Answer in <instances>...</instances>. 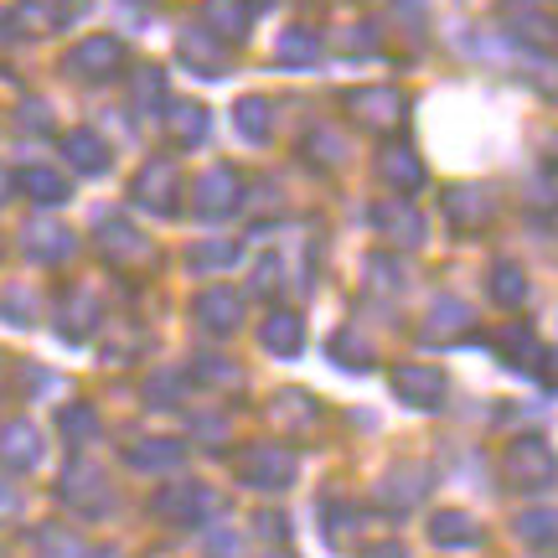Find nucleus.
Wrapping results in <instances>:
<instances>
[{"mask_svg": "<svg viewBox=\"0 0 558 558\" xmlns=\"http://www.w3.org/2000/svg\"><path fill=\"white\" fill-rule=\"evenodd\" d=\"M501 476H507L512 492H548L558 476V460L538 435H518L501 450Z\"/></svg>", "mask_w": 558, "mask_h": 558, "instance_id": "1", "label": "nucleus"}, {"mask_svg": "<svg viewBox=\"0 0 558 558\" xmlns=\"http://www.w3.org/2000/svg\"><path fill=\"white\" fill-rule=\"evenodd\" d=\"M58 497H62V507H73V512L88 522L114 512V486H109V476H104L94 460H73V465L62 471Z\"/></svg>", "mask_w": 558, "mask_h": 558, "instance_id": "2", "label": "nucleus"}, {"mask_svg": "<svg viewBox=\"0 0 558 558\" xmlns=\"http://www.w3.org/2000/svg\"><path fill=\"white\" fill-rule=\"evenodd\" d=\"M341 109L352 114V124L373 130V135H388V130H399L403 124L409 99H403L399 88H388V83H373V88H352V94H341Z\"/></svg>", "mask_w": 558, "mask_h": 558, "instance_id": "3", "label": "nucleus"}, {"mask_svg": "<svg viewBox=\"0 0 558 558\" xmlns=\"http://www.w3.org/2000/svg\"><path fill=\"white\" fill-rule=\"evenodd\" d=\"M177 197H181V171L171 156H150L130 181V202L145 207V213H160V218L177 213Z\"/></svg>", "mask_w": 558, "mask_h": 558, "instance_id": "4", "label": "nucleus"}, {"mask_svg": "<svg viewBox=\"0 0 558 558\" xmlns=\"http://www.w3.org/2000/svg\"><path fill=\"white\" fill-rule=\"evenodd\" d=\"M239 481L254 492H284L295 481V450L284 445H248L239 456Z\"/></svg>", "mask_w": 558, "mask_h": 558, "instance_id": "5", "label": "nucleus"}, {"mask_svg": "<svg viewBox=\"0 0 558 558\" xmlns=\"http://www.w3.org/2000/svg\"><path fill=\"white\" fill-rule=\"evenodd\" d=\"M62 73H73L83 83H109L124 73V41L120 37H88L78 41L68 58H62Z\"/></svg>", "mask_w": 558, "mask_h": 558, "instance_id": "6", "label": "nucleus"}, {"mask_svg": "<svg viewBox=\"0 0 558 558\" xmlns=\"http://www.w3.org/2000/svg\"><path fill=\"white\" fill-rule=\"evenodd\" d=\"M192 192H197V218L202 222H222L243 207V177L233 166H207Z\"/></svg>", "mask_w": 558, "mask_h": 558, "instance_id": "7", "label": "nucleus"}, {"mask_svg": "<svg viewBox=\"0 0 558 558\" xmlns=\"http://www.w3.org/2000/svg\"><path fill=\"white\" fill-rule=\"evenodd\" d=\"M99 254L109 269H145V264H156V248H150V239L140 233V228H130L124 218H104L99 222Z\"/></svg>", "mask_w": 558, "mask_h": 558, "instance_id": "8", "label": "nucleus"}, {"mask_svg": "<svg viewBox=\"0 0 558 558\" xmlns=\"http://www.w3.org/2000/svg\"><path fill=\"white\" fill-rule=\"evenodd\" d=\"M388 388L409 409H439L450 383H445V373H439L435 362H399V367H388Z\"/></svg>", "mask_w": 558, "mask_h": 558, "instance_id": "9", "label": "nucleus"}, {"mask_svg": "<svg viewBox=\"0 0 558 558\" xmlns=\"http://www.w3.org/2000/svg\"><path fill=\"white\" fill-rule=\"evenodd\" d=\"M476 331V316H471V305L456 295H439L435 305H429V316H424V326H418V341L424 347H456V341H465Z\"/></svg>", "mask_w": 558, "mask_h": 558, "instance_id": "10", "label": "nucleus"}, {"mask_svg": "<svg viewBox=\"0 0 558 558\" xmlns=\"http://www.w3.org/2000/svg\"><path fill=\"white\" fill-rule=\"evenodd\" d=\"M222 501L207 492V486H192V481H181V486H166L156 497V518L177 522V527H202V522L218 512Z\"/></svg>", "mask_w": 558, "mask_h": 558, "instance_id": "11", "label": "nucleus"}, {"mask_svg": "<svg viewBox=\"0 0 558 558\" xmlns=\"http://www.w3.org/2000/svg\"><path fill=\"white\" fill-rule=\"evenodd\" d=\"M429 481H435V471H429L424 460H399V465H388L378 497H383V507H388V512H409V507H418V501H424Z\"/></svg>", "mask_w": 558, "mask_h": 558, "instance_id": "12", "label": "nucleus"}, {"mask_svg": "<svg viewBox=\"0 0 558 558\" xmlns=\"http://www.w3.org/2000/svg\"><path fill=\"white\" fill-rule=\"evenodd\" d=\"M492 347H497V357L507 362V367H518V373H533V378H543L548 347L533 337V326H527V320H507L497 337H492Z\"/></svg>", "mask_w": 558, "mask_h": 558, "instance_id": "13", "label": "nucleus"}, {"mask_svg": "<svg viewBox=\"0 0 558 558\" xmlns=\"http://www.w3.org/2000/svg\"><path fill=\"white\" fill-rule=\"evenodd\" d=\"M99 290H88V284H68L58 300V331L62 341H83L99 331Z\"/></svg>", "mask_w": 558, "mask_h": 558, "instance_id": "14", "label": "nucleus"}, {"mask_svg": "<svg viewBox=\"0 0 558 558\" xmlns=\"http://www.w3.org/2000/svg\"><path fill=\"white\" fill-rule=\"evenodd\" d=\"M439 207H445V218L456 222L460 233L486 228V222L497 218V197H492L486 186H450V192L439 197Z\"/></svg>", "mask_w": 558, "mask_h": 558, "instance_id": "15", "label": "nucleus"}, {"mask_svg": "<svg viewBox=\"0 0 558 558\" xmlns=\"http://www.w3.org/2000/svg\"><path fill=\"white\" fill-rule=\"evenodd\" d=\"M192 311H197V320L213 331V337H233V331L243 326V295H239V290H228V284L202 290Z\"/></svg>", "mask_w": 558, "mask_h": 558, "instance_id": "16", "label": "nucleus"}, {"mask_svg": "<svg viewBox=\"0 0 558 558\" xmlns=\"http://www.w3.org/2000/svg\"><path fill=\"white\" fill-rule=\"evenodd\" d=\"M373 228H378L383 239H393L399 248H414L424 239V218H418L414 202H403V197H383L373 207Z\"/></svg>", "mask_w": 558, "mask_h": 558, "instance_id": "17", "label": "nucleus"}, {"mask_svg": "<svg viewBox=\"0 0 558 558\" xmlns=\"http://www.w3.org/2000/svg\"><path fill=\"white\" fill-rule=\"evenodd\" d=\"M0 465L5 471H37L41 465V435L26 418H5L0 424Z\"/></svg>", "mask_w": 558, "mask_h": 558, "instance_id": "18", "label": "nucleus"}, {"mask_svg": "<svg viewBox=\"0 0 558 558\" xmlns=\"http://www.w3.org/2000/svg\"><path fill=\"white\" fill-rule=\"evenodd\" d=\"M21 248H26V259H37V264H68L73 259V248H78V239L62 228V222H32L26 233H21Z\"/></svg>", "mask_w": 558, "mask_h": 558, "instance_id": "19", "label": "nucleus"}, {"mask_svg": "<svg viewBox=\"0 0 558 558\" xmlns=\"http://www.w3.org/2000/svg\"><path fill=\"white\" fill-rule=\"evenodd\" d=\"M88 0H21L16 5V26L21 32H32V37H41V32H62L68 21L78 16Z\"/></svg>", "mask_w": 558, "mask_h": 558, "instance_id": "20", "label": "nucleus"}, {"mask_svg": "<svg viewBox=\"0 0 558 558\" xmlns=\"http://www.w3.org/2000/svg\"><path fill=\"white\" fill-rule=\"evenodd\" d=\"M177 52L186 68H197L202 78H222V68H228V52H222V41L213 37V32H202V26H192V32H181Z\"/></svg>", "mask_w": 558, "mask_h": 558, "instance_id": "21", "label": "nucleus"}, {"mask_svg": "<svg viewBox=\"0 0 558 558\" xmlns=\"http://www.w3.org/2000/svg\"><path fill=\"white\" fill-rule=\"evenodd\" d=\"M259 341H264V352H275V357H295L300 347H305V320L295 311H269L259 326Z\"/></svg>", "mask_w": 558, "mask_h": 558, "instance_id": "22", "label": "nucleus"}, {"mask_svg": "<svg viewBox=\"0 0 558 558\" xmlns=\"http://www.w3.org/2000/svg\"><path fill=\"white\" fill-rule=\"evenodd\" d=\"M62 156L73 160V171H83V177H104L109 171V145L94 130H68L62 135Z\"/></svg>", "mask_w": 558, "mask_h": 558, "instance_id": "23", "label": "nucleus"}, {"mask_svg": "<svg viewBox=\"0 0 558 558\" xmlns=\"http://www.w3.org/2000/svg\"><path fill=\"white\" fill-rule=\"evenodd\" d=\"M378 177L388 181V192L409 197V192H418V186H424V166H418L414 150L393 145V150H383V156H378Z\"/></svg>", "mask_w": 558, "mask_h": 558, "instance_id": "24", "label": "nucleus"}, {"mask_svg": "<svg viewBox=\"0 0 558 558\" xmlns=\"http://www.w3.org/2000/svg\"><path fill=\"white\" fill-rule=\"evenodd\" d=\"M16 192H26L37 207H62V202H68V181H62L52 166H21Z\"/></svg>", "mask_w": 558, "mask_h": 558, "instance_id": "25", "label": "nucleus"}, {"mask_svg": "<svg viewBox=\"0 0 558 558\" xmlns=\"http://www.w3.org/2000/svg\"><path fill=\"white\" fill-rule=\"evenodd\" d=\"M202 21L213 37H228V41H243L248 37V0H207L202 5Z\"/></svg>", "mask_w": 558, "mask_h": 558, "instance_id": "26", "label": "nucleus"}, {"mask_svg": "<svg viewBox=\"0 0 558 558\" xmlns=\"http://www.w3.org/2000/svg\"><path fill=\"white\" fill-rule=\"evenodd\" d=\"M207 130H213V120H207L202 104H171V114H166V135H171V145L192 150V145L207 140Z\"/></svg>", "mask_w": 558, "mask_h": 558, "instance_id": "27", "label": "nucleus"}, {"mask_svg": "<svg viewBox=\"0 0 558 558\" xmlns=\"http://www.w3.org/2000/svg\"><path fill=\"white\" fill-rule=\"evenodd\" d=\"M429 538H435L439 548H471V543H481V533H476V518H471V512L445 507V512L429 518Z\"/></svg>", "mask_w": 558, "mask_h": 558, "instance_id": "28", "label": "nucleus"}, {"mask_svg": "<svg viewBox=\"0 0 558 558\" xmlns=\"http://www.w3.org/2000/svg\"><path fill=\"white\" fill-rule=\"evenodd\" d=\"M269 418H275L279 429H311L320 418L316 399L311 393H300V388H284V393H275V403H269Z\"/></svg>", "mask_w": 558, "mask_h": 558, "instance_id": "29", "label": "nucleus"}, {"mask_svg": "<svg viewBox=\"0 0 558 558\" xmlns=\"http://www.w3.org/2000/svg\"><path fill=\"white\" fill-rule=\"evenodd\" d=\"M181 439H140V445H130L124 450V460L135 465V471H171V465H181Z\"/></svg>", "mask_w": 558, "mask_h": 558, "instance_id": "30", "label": "nucleus"}, {"mask_svg": "<svg viewBox=\"0 0 558 558\" xmlns=\"http://www.w3.org/2000/svg\"><path fill=\"white\" fill-rule=\"evenodd\" d=\"M300 150L311 156V166H326V171H331V166H341V156H347V140H341L331 124H311L305 140H300Z\"/></svg>", "mask_w": 558, "mask_h": 558, "instance_id": "31", "label": "nucleus"}, {"mask_svg": "<svg viewBox=\"0 0 558 558\" xmlns=\"http://www.w3.org/2000/svg\"><path fill=\"white\" fill-rule=\"evenodd\" d=\"M492 300H497L501 311H518L522 300H527V275H522L512 259L492 264Z\"/></svg>", "mask_w": 558, "mask_h": 558, "instance_id": "32", "label": "nucleus"}, {"mask_svg": "<svg viewBox=\"0 0 558 558\" xmlns=\"http://www.w3.org/2000/svg\"><path fill=\"white\" fill-rule=\"evenodd\" d=\"M37 554L41 558H114L109 548H88L83 538L62 533V527H41V533H37Z\"/></svg>", "mask_w": 558, "mask_h": 558, "instance_id": "33", "label": "nucleus"}, {"mask_svg": "<svg viewBox=\"0 0 558 558\" xmlns=\"http://www.w3.org/2000/svg\"><path fill=\"white\" fill-rule=\"evenodd\" d=\"M331 357H337L341 367H352V373H367V367L378 362V352H373V341L362 337V331H352V326H347V331H337V337H331Z\"/></svg>", "mask_w": 558, "mask_h": 558, "instance_id": "34", "label": "nucleus"}, {"mask_svg": "<svg viewBox=\"0 0 558 558\" xmlns=\"http://www.w3.org/2000/svg\"><path fill=\"white\" fill-rule=\"evenodd\" d=\"M233 124H239L243 140H254V145H264L269 140V99H259V94H248V99H239V109H233Z\"/></svg>", "mask_w": 558, "mask_h": 558, "instance_id": "35", "label": "nucleus"}, {"mask_svg": "<svg viewBox=\"0 0 558 558\" xmlns=\"http://www.w3.org/2000/svg\"><path fill=\"white\" fill-rule=\"evenodd\" d=\"M512 527H518V538L533 543V548H548V543H558V512H554V507H533V512H522Z\"/></svg>", "mask_w": 558, "mask_h": 558, "instance_id": "36", "label": "nucleus"}, {"mask_svg": "<svg viewBox=\"0 0 558 558\" xmlns=\"http://www.w3.org/2000/svg\"><path fill=\"white\" fill-rule=\"evenodd\" d=\"M58 429L68 435V445H94L99 439V414L88 403H68L58 414Z\"/></svg>", "mask_w": 558, "mask_h": 558, "instance_id": "37", "label": "nucleus"}, {"mask_svg": "<svg viewBox=\"0 0 558 558\" xmlns=\"http://www.w3.org/2000/svg\"><path fill=\"white\" fill-rule=\"evenodd\" d=\"M130 99H135L140 114H156V109H166V73H156V68H140L135 83H130Z\"/></svg>", "mask_w": 558, "mask_h": 558, "instance_id": "38", "label": "nucleus"}, {"mask_svg": "<svg viewBox=\"0 0 558 558\" xmlns=\"http://www.w3.org/2000/svg\"><path fill=\"white\" fill-rule=\"evenodd\" d=\"M186 264L192 269H228V264H239V243L233 239H213V243H197V248H186Z\"/></svg>", "mask_w": 558, "mask_h": 558, "instance_id": "39", "label": "nucleus"}, {"mask_svg": "<svg viewBox=\"0 0 558 558\" xmlns=\"http://www.w3.org/2000/svg\"><path fill=\"white\" fill-rule=\"evenodd\" d=\"M320 58V32L311 26H290L279 37V62H316Z\"/></svg>", "mask_w": 558, "mask_h": 558, "instance_id": "40", "label": "nucleus"}, {"mask_svg": "<svg viewBox=\"0 0 558 558\" xmlns=\"http://www.w3.org/2000/svg\"><path fill=\"white\" fill-rule=\"evenodd\" d=\"M192 378L207 383V388H243V373H239V367H233L228 357H197Z\"/></svg>", "mask_w": 558, "mask_h": 558, "instance_id": "41", "label": "nucleus"}, {"mask_svg": "<svg viewBox=\"0 0 558 558\" xmlns=\"http://www.w3.org/2000/svg\"><path fill=\"white\" fill-rule=\"evenodd\" d=\"M181 393H186V378H181V373H150V378H145V399L156 403V409L181 403Z\"/></svg>", "mask_w": 558, "mask_h": 558, "instance_id": "42", "label": "nucleus"}, {"mask_svg": "<svg viewBox=\"0 0 558 558\" xmlns=\"http://www.w3.org/2000/svg\"><path fill=\"white\" fill-rule=\"evenodd\" d=\"M279 275H284V269H279L275 254H269V259H259V269H254V290H259V295H275L279 284H284Z\"/></svg>", "mask_w": 558, "mask_h": 558, "instance_id": "43", "label": "nucleus"}, {"mask_svg": "<svg viewBox=\"0 0 558 558\" xmlns=\"http://www.w3.org/2000/svg\"><path fill=\"white\" fill-rule=\"evenodd\" d=\"M0 311H5V316H16V326H32V295H26V290H5Z\"/></svg>", "mask_w": 558, "mask_h": 558, "instance_id": "44", "label": "nucleus"}, {"mask_svg": "<svg viewBox=\"0 0 558 558\" xmlns=\"http://www.w3.org/2000/svg\"><path fill=\"white\" fill-rule=\"evenodd\" d=\"M21 518V492L11 481H0V522H16Z\"/></svg>", "mask_w": 558, "mask_h": 558, "instance_id": "45", "label": "nucleus"}, {"mask_svg": "<svg viewBox=\"0 0 558 558\" xmlns=\"http://www.w3.org/2000/svg\"><path fill=\"white\" fill-rule=\"evenodd\" d=\"M207 558H239V538L233 533H213L207 538Z\"/></svg>", "mask_w": 558, "mask_h": 558, "instance_id": "46", "label": "nucleus"}, {"mask_svg": "<svg viewBox=\"0 0 558 558\" xmlns=\"http://www.w3.org/2000/svg\"><path fill=\"white\" fill-rule=\"evenodd\" d=\"M254 527H259L264 538H284V533H290V522L279 518V512H259V518H254Z\"/></svg>", "mask_w": 558, "mask_h": 558, "instance_id": "47", "label": "nucleus"}, {"mask_svg": "<svg viewBox=\"0 0 558 558\" xmlns=\"http://www.w3.org/2000/svg\"><path fill=\"white\" fill-rule=\"evenodd\" d=\"M362 558H409V548L403 543H378V548H367Z\"/></svg>", "mask_w": 558, "mask_h": 558, "instance_id": "48", "label": "nucleus"}, {"mask_svg": "<svg viewBox=\"0 0 558 558\" xmlns=\"http://www.w3.org/2000/svg\"><path fill=\"white\" fill-rule=\"evenodd\" d=\"M11 192H16V171L0 166V202H11Z\"/></svg>", "mask_w": 558, "mask_h": 558, "instance_id": "49", "label": "nucleus"}, {"mask_svg": "<svg viewBox=\"0 0 558 558\" xmlns=\"http://www.w3.org/2000/svg\"><path fill=\"white\" fill-rule=\"evenodd\" d=\"M11 26H16V21H11V11H0V37H11Z\"/></svg>", "mask_w": 558, "mask_h": 558, "instance_id": "50", "label": "nucleus"}, {"mask_svg": "<svg viewBox=\"0 0 558 558\" xmlns=\"http://www.w3.org/2000/svg\"><path fill=\"white\" fill-rule=\"evenodd\" d=\"M264 558H295V554H264Z\"/></svg>", "mask_w": 558, "mask_h": 558, "instance_id": "51", "label": "nucleus"}, {"mask_svg": "<svg viewBox=\"0 0 558 558\" xmlns=\"http://www.w3.org/2000/svg\"><path fill=\"white\" fill-rule=\"evenodd\" d=\"M0 383H5V357H0Z\"/></svg>", "mask_w": 558, "mask_h": 558, "instance_id": "52", "label": "nucleus"}, {"mask_svg": "<svg viewBox=\"0 0 558 558\" xmlns=\"http://www.w3.org/2000/svg\"><path fill=\"white\" fill-rule=\"evenodd\" d=\"M254 5H275V0H254Z\"/></svg>", "mask_w": 558, "mask_h": 558, "instance_id": "53", "label": "nucleus"}, {"mask_svg": "<svg viewBox=\"0 0 558 558\" xmlns=\"http://www.w3.org/2000/svg\"><path fill=\"white\" fill-rule=\"evenodd\" d=\"M554 558H558V554H554Z\"/></svg>", "mask_w": 558, "mask_h": 558, "instance_id": "54", "label": "nucleus"}]
</instances>
